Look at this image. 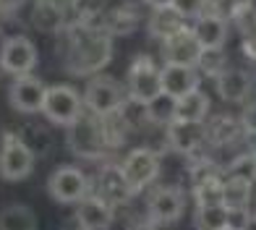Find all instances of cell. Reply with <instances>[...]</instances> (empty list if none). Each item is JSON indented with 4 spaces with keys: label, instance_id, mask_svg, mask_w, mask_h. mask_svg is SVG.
<instances>
[{
    "label": "cell",
    "instance_id": "3",
    "mask_svg": "<svg viewBox=\"0 0 256 230\" xmlns=\"http://www.w3.org/2000/svg\"><path fill=\"white\" fill-rule=\"evenodd\" d=\"M126 100H128L126 89L118 82H112L110 76L92 78L84 89V105L94 115H102V118L104 115H112V112H120Z\"/></svg>",
    "mask_w": 256,
    "mask_h": 230
},
{
    "label": "cell",
    "instance_id": "31",
    "mask_svg": "<svg viewBox=\"0 0 256 230\" xmlns=\"http://www.w3.org/2000/svg\"><path fill=\"white\" fill-rule=\"evenodd\" d=\"M240 230H256V214H251L246 222H243V228Z\"/></svg>",
    "mask_w": 256,
    "mask_h": 230
},
{
    "label": "cell",
    "instance_id": "32",
    "mask_svg": "<svg viewBox=\"0 0 256 230\" xmlns=\"http://www.w3.org/2000/svg\"><path fill=\"white\" fill-rule=\"evenodd\" d=\"M222 230H240V228H232V225H225Z\"/></svg>",
    "mask_w": 256,
    "mask_h": 230
},
{
    "label": "cell",
    "instance_id": "18",
    "mask_svg": "<svg viewBox=\"0 0 256 230\" xmlns=\"http://www.w3.org/2000/svg\"><path fill=\"white\" fill-rule=\"evenodd\" d=\"M248 86H251V82L243 71H220L217 74V94L222 100H230V102L243 100L248 94Z\"/></svg>",
    "mask_w": 256,
    "mask_h": 230
},
{
    "label": "cell",
    "instance_id": "15",
    "mask_svg": "<svg viewBox=\"0 0 256 230\" xmlns=\"http://www.w3.org/2000/svg\"><path fill=\"white\" fill-rule=\"evenodd\" d=\"M206 139L204 136V126L202 123H183V120H172L168 123V142L176 152L188 154L196 146Z\"/></svg>",
    "mask_w": 256,
    "mask_h": 230
},
{
    "label": "cell",
    "instance_id": "14",
    "mask_svg": "<svg viewBox=\"0 0 256 230\" xmlns=\"http://www.w3.org/2000/svg\"><path fill=\"white\" fill-rule=\"evenodd\" d=\"M194 37L199 40V44L204 50H220L225 44V37H228V24L222 16L217 14H204L196 18L194 24Z\"/></svg>",
    "mask_w": 256,
    "mask_h": 230
},
{
    "label": "cell",
    "instance_id": "30",
    "mask_svg": "<svg viewBox=\"0 0 256 230\" xmlns=\"http://www.w3.org/2000/svg\"><path fill=\"white\" fill-rule=\"evenodd\" d=\"M146 6H152L154 10H162V8H170V3L172 0H144Z\"/></svg>",
    "mask_w": 256,
    "mask_h": 230
},
{
    "label": "cell",
    "instance_id": "11",
    "mask_svg": "<svg viewBox=\"0 0 256 230\" xmlns=\"http://www.w3.org/2000/svg\"><path fill=\"white\" fill-rule=\"evenodd\" d=\"M183 206H186V199H183V191L176 188V186H162L157 188L152 196H149V204H146V214L154 225H162V222H176L178 217L183 214Z\"/></svg>",
    "mask_w": 256,
    "mask_h": 230
},
{
    "label": "cell",
    "instance_id": "9",
    "mask_svg": "<svg viewBox=\"0 0 256 230\" xmlns=\"http://www.w3.org/2000/svg\"><path fill=\"white\" fill-rule=\"evenodd\" d=\"M162 55H165V63L196 66V63H202L204 48L199 44V40L194 37V29L180 26L176 34H170L168 40H162Z\"/></svg>",
    "mask_w": 256,
    "mask_h": 230
},
{
    "label": "cell",
    "instance_id": "26",
    "mask_svg": "<svg viewBox=\"0 0 256 230\" xmlns=\"http://www.w3.org/2000/svg\"><path fill=\"white\" fill-rule=\"evenodd\" d=\"M228 178H240V180H256V154H246V157H238L236 162L228 168Z\"/></svg>",
    "mask_w": 256,
    "mask_h": 230
},
{
    "label": "cell",
    "instance_id": "22",
    "mask_svg": "<svg viewBox=\"0 0 256 230\" xmlns=\"http://www.w3.org/2000/svg\"><path fill=\"white\" fill-rule=\"evenodd\" d=\"M240 131H246L240 120H236V118H217V120H212L204 128V136L212 144H230L232 139L240 136Z\"/></svg>",
    "mask_w": 256,
    "mask_h": 230
},
{
    "label": "cell",
    "instance_id": "6",
    "mask_svg": "<svg viewBox=\"0 0 256 230\" xmlns=\"http://www.w3.org/2000/svg\"><path fill=\"white\" fill-rule=\"evenodd\" d=\"M48 191L55 202L60 204H78L89 191V180L86 176L74 165H63L50 172L48 178Z\"/></svg>",
    "mask_w": 256,
    "mask_h": 230
},
{
    "label": "cell",
    "instance_id": "7",
    "mask_svg": "<svg viewBox=\"0 0 256 230\" xmlns=\"http://www.w3.org/2000/svg\"><path fill=\"white\" fill-rule=\"evenodd\" d=\"M37 66V48L26 37H8L0 48V68L10 76H29Z\"/></svg>",
    "mask_w": 256,
    "mask_h": 230
},
{
    "label": "cell",
    "instance_id": "27",
    "mask_svg": "<svg viewBox=\"0 0 256 230\" xmlns=\"http://www.w3.org/2000/svg\"><path fill=\"white\" fill-rule=\"evenodd\" d=\"M170 10L180 18H199L206 10V0H172Z\"/></svg>",
    "mask_w": 256,
    "mask_h": 230
},
{
    "label": "cell",
    "instance_id": "17",
    "mask_svg": "<svg viewBox=\"0 0 256 230\" xmlns=\"http://www.w3.org/2000/svg\"><path fill=\"white\" fill-rule=\"evenodd\" d=\"M209 110V100L202 89H194L188 94H183L176 100V118L172 120H183V123H202L206 118Z\"/></svg>",
    "mask_w": 256,
    "mask_h": 230
},
{
    "label": "cell",
    "instance_id": "23",
    "mask_svg": "<svg viewBox=\"0 0 256 230\" xmlns=\"http://www.w3.org/2000/svg\"><path fill=\"white\" fill-rule=\"evenodd\" d=\"M222 186L225 178L220 176H209V178H199L194 186V196H196V206H209V204H222Z\"/></svg>",
    "mask_w": 256,
    "mask_h": 230
},
{
    "label": "cell",
    "instance_id": "19",
    "mask_svg": "<svg viewBox=\"0 0 256 230\" xmlns=\"http://www.w3.org/2000/svg\"><path fill=\"white\" fill-rule=\"evenodd\" d=\"M251 202V183L240 178H225L222 186V204L232 212H243Z\"/></svg>",
    "mask_w": 256,
    "mask_h": 230
},
{
    "label": "cell",
    "instance_id": "21",
    "mask_svg": "<svg viewBox=\"0 0 256 230\" xmlns=\"http://www.w3.org/2000/svg\"><path fill=\"white\" fill-rule=\"evenodd\" d=\"M194 225H196V230H222L225 225H230V210L225 204L196 206Z\"/></svg>",
    "mask_w": 256,
    "mask_h": 230
},
{
    "label": "cell",
    "instance_id": "5",
    "mask_svg": "<svg viewBox=\"0 0 256 230\" xmlns=\"http://www.w3.org/2000/svg\"><path fill=\"white\" fill-rule=\"evenodd\" d=\"M34 168V152L16 134H6L0 144V176L8 180L26 178Z\"/></svg>",
    "mask_w": 256,
    "mask_h": 230
},
{
    "label": "cell",
    "instance_id": "10",
    "mask_svg": "<svg viewBox=\"0 0 256 230\" xmlns=\"http://www.w3.org/2000/svg\"><path fill=\"white\" fill-rule=\"evenodd\" d=\"M44 97H48V86H44L42 78L37 76H18L14 86H10L8 92V100L10 105H14V110L18 112H40L44 108Z\"/></svg>",
    "mask_w": 256,
    "mask_h": 230
},
{
    "label": "cell",
    "instance_id": "8",
    "mask_svg": "<svg viewBox=\"0 0 256 230\" xmlns=\"http://www.w3.org/2000/svg\"><path fill=\"white\" fill-rule=\"evenodd\" d=\"M123 178L128 180V186H131V191H142L146 188L149 183H152L157 178V172H160V160L157 154L152 152V149H146V146H138L134 149V152H128V157L123 160Z\"/></svg>",
    "mask_w": 256,
    "mask_h": 230
},
{
    "label": "cell",
    "instance_id": "29",
    "mask_svg": "<svg viewBox=\"0 0 256 230\" xmlns=\"http://www.w3.org/2000/svg\"><path fill=\"white\" fill-rule=\"evenodd\" d=\"M128 230H157V225L152 220H144V222H134Z\"/></svg>",
    "mask_w": 256,
    "mask_h": 230
},
{
    "label": "cell",
    "instance_id": "4",
    "mask_svg": "<svg viewBox=\"0 0 256 230\" xmlns=\"http://www.w3.org/2000/svg\"><path fill=\"white\" fill-rule=\"evenodd\" d=\"M68 144L71 149L84 157V160H97V154L104 149L108 139H104V123H102V115L92 112L89 118L81 115V118L71 126V136H68Z\"/></svg>",
    "mask_w": 256,
    "mask_h": 230
},
{
    "label": "cell",
    "instance_id": "24",
    "mask_svg": "<svg viewBox=\"0 0 256 230\" xmlns=\"http://www.w3.org/2000/svg\"><path fill=\"white\" fill-rule=\"evenodd\" d=\"M180 26H183V18L176 16L170 8L154 10V18L149 21V29H152V34H154V37H160V40H168L170 34H176Z\"/></svg>",
    "mask_w": 256,
    "mask_h": 230
},
{
    "label": "cell",
    "instance_id": "2",
    "mask_svg": "<svg viewBox=\"0 0 256 230\" xmlns=\"http://www.w3.org/2000/svg\"><path fill=\"white\" fill-rule=\"evenodd\" d=\"M81 110H84V94H78L74 86H68V84L48 86V97H44L42 112L48 115L50 123L71 128L81 118Z\"/></svg>",
    "mask_w": 256,
    "mask_h": 230
},
{
    "label": "cell",
    "instance_id": "16",
    "mask_svg": "<svg viewBox=\"0 0 256 230\" xmlns=\"http://www.w3.org/2000/svg\"><path fill=\"white\" fill-rule=\"evenodd\" d=\"M97 194H100L102 199H108L110 204H118V202H126L134 191H131V186H128V180L123 178V170L120 168H104L100 172Z\"/></svg>",
    "mask_w": 256,
    "mask_h": 230
},
{
    "label": "cell",
    "instance_id": "13",
    "mask_svg": "<svg viewBox=\"0 0 256 230\" xmlns=\"http://www.w3.org/2000/svg\"><path fill=\"white\" fill-rule=\"evenodd\" d=\"M199 89V74L194 66H180V63H165L162 66V92L178 100L188 92Z\"/></svg>",
    "mask_w": 256,
    "mask_h": 230
},
{
    "label": "cell",
    "instance_id": "28",
    "mask_svg": "<svg viewBox=\"0 0 256 230\" xmlns=\"http://www.w3.org/2000/svg\"><path fill=\"white\" fill-rule=\"evenodd\" d=\"M240 123H243V128H246V131L256 134V105H251V108H248L246 112H243Z\"/></svg>",
    "mask_w": 256,
    "mask_h": 230
},
{
    "label": "cell",
    "instance_id": "20",
    "mask_svg": "<svg viewBox=\"0 0 256 230\" xmlns=\"http://www.w3.org/2000/svg\"><path fill=\"white\" fill-rule=\"evenodd\" d=\"M0 230H37V214L24 204H10L0 212Z\"/></svg>",
    "mask_w": 256,
    "mask_h": 230
},
{
    "label": "cell",
    "instance_id": "25",
    "mask_svg": "<svg viewBox=\"0 0 256 230\" xmlns=\"http://www.w3.org/2000/svg\"><path fill=\"white\" fill-rule=\"evenodd\" d=\"M144 110H146L149 118L157 120V123H172V118H176V100L162 92L157 100H152L149 105H144Z\"/></svg>",
    "mask_w": 256,
    "mask_h": 230
},
{
    "label": "cell",
    "instance_id": "1",
    "mask_svg": "<svg viewBox=\"0 0 256 230\" xmlns=\"http://www.w3.org/2000/svg\"><path fill=\"white\" fill-rule=\"evenodd\" d=\"M160 94H162V68L149 55L136 58L128 68V97L144 108Z\"/></svg>",
    "mask_w": 256,
    "mask_h": 230
},
{
    "label": "cell",
    "instance_id": "12",
    "mask_svg": "<svg viewBox=\"0 0 256 230\" xmlns=\"http://www.w3.org/2000/svg\"><path fill=\"white\" fill-rule=\"evenodd\" d=\"M115 220V210L108 199H102L100 194L84 196L76 204V222L81 230H108Z\"/></svg>",
    "mask_w": 256,
    "mask_h": 230
}]
</instances>
